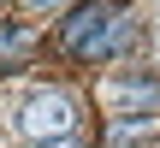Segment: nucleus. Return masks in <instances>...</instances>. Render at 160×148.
I'll use <instances>...</instances> for the list:
<instances>
[{
	"instance_id": "nucleus-1",
	"label": "nucleus",
	"mask_w": 160,
	"mask_h": 148,
	"mask_svg": "<svg viewBox=\"0 0 160 148\" xmlns=\"http://www.w3.org/2000/svg\"><path fill=\"white\" fill-rule=\"evenodd\" d=\"M59 42H65V53H77V59H125V53L137 47V24H131L119 6H107V0H89V6H77V12L65 18Z\"/></svg>"
},
{
	"instance_id": "nucleus-2",
	"label": "nucleus",
	"mask_w": 160,
	"mask_h": 148,
	"mask_svg": "<svg viewBox=\"0 0 160 148\" xmlns=\"http://www.w3.org/2000/svg\"><path fill=\"white\" fill-rule=\"evenodd\" d=\"M18 131L36 148L59 142V136H77V101H71L65 89H36V95L24 101V113H18Z\"/></svg>"
},
{
	"instance_id": "nucleus-3",
	"label": "nucleus",
	"mask_w": 160,
	"mask_h": 148,
	"mask_svg": "<svg viewBox=\"0 0 160 148\" xmlns=\"http://www.w3.org/2000/svg\"><path fill=\"white\" fill-rule=\"evenodd\" d=\"M30 53H36V30L0 24V65H18V59H30Z\"/></svg>"
},
{
	"instance_id": "nucleus-4",
	"label": "nucleus",
	"mask_w": 160,
	"mask_h": 148,
	"mask_svg": "<svg viewBox=\"0 0 160 148\" xmlns=\"http://www.w3.org/2000/svg\"><path fill=\"white\" fill-rule=\"evenodd\" d=\"M148 136H160V119H142V125H113V131H107V142H113V148H137V142H148Z\"/></svg>"
},
{
	"instance_id": "nucleus-5",
	"label": "nucleus",
	"mask_w": 160,
	"mask_h": 148,
	"mask_svg": "<svg viewBox=\"0 0 160 148\" xmlns=\"http://www.w3.org/2000/svg\"><path fill=\"white\" fill-rule=\"evenodd\" d=\"M119 101H125V107H154L160 89H154V83H125V89H119Z\"/></svg>"
},
{
	"instance_id": "nucleus-6",
	"label": "nucleus",
	"mask_w": 160,
	"mask_h": 148,
	"mask_svg": "<svg viewBox=\"0 0 160 148\" xmlns=\"http://www.w3.org/2000/svg\"><path fill=\"white\" fill-rule=\"evenodd\" d=\"M30 12H53V6H71V0H24Z\"/></svg>"
},
{
	"instance_id": "nucleus-7",
	"label": "nucleus",
	"mask_w": 160,
	"mask_h": 148,
	"mask_svg": "<svg viewBox=\"0 0 160 148\" xmlns=\"http://www.w3.org/2000/svg\"><path fill=\"white\" fill-rule=\"evenodd\" d=\"M42 148H89L83 136H59V142H42Z\"/></svg>"
}]
</instances>
